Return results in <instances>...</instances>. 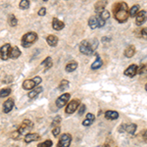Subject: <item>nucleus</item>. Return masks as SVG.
Returning <instances> with one entry per match:
<instances>
[{"label": "nucleus", "mask_w": 147, "mask_h": 147, "mask_svg": "<svg viewBox=\"0 0 147 147\" xmlns=\"http://www.w3.org/2000/svg\"><path fill=\"white\" fill-rule=\"evenodd\" d=\"M32 80H34V84H36V86H37V85H39V84L41 82V80H41V78H39V77H35V78H34Z\"/></svg>", "instance_id": "nucleus-40"}, {"label": "nucleus", "mask_w": 147, "mask_h": 147, "mask_svg": "<svg viewBox=\"0 0 147 147\" xmlns=\"http://www.w3.org/2000/svg\"><path fill=\"white\" fill-rule=\"evenodd\" d=\"M102 64H103V61H102V59L100 58V56H99L98 54H96V60L94 61L93 63H92L91 69H92V70H97V69H99V68L101 67Z\"/></svg>", "instance_id": "nucleus-22"}, {"label": "nucleus", "mask_w": 147, "mask_h": 147, "mask_svg": "<svg viewBox=\"0 0 147 147\" xmlns=\"http://www.w3.org/2000/svg\"><path fill=\"white\" fill-rule=\"evenodd\" d=\"M10 52H11V45L9 43H6L4 45L1 46L0 48V58L2 60H7L10 57Z\"/></svg>", "instance_id": "nucleus-8"}, {"label": "nucleus", "mask_w": 147, "mask_h": 147, "mask_svg": "<svg viewBox=\"0 0 147 147\" xmlns=\"http://www.w3.org/2000/svg\"><path fill=\"white\" fill-rule=\"evenodd\" d=\"M124 54H125V56L127 57V58H131V57L136 54V47H134V45L127 46V48H125Z\"/></svg>", "instance_id": "nucleus-19"}, {"label": "nucleus", "mask_w": 147, "mask_h": 147, "mask_svg": "<svg viewBox=\"0 0 147 147\" xmlns=\"http://www.w3.org/2000/svg\"><path fill=\"white\" fill-rule=\"evenodd\" d=\"M10 93H11L10 87H7V88H3V89H1V90H0V97H1V98H3V97L8 96Z\"/></svg>", "instance_id": "nucleus-30"}, {"label": "nucleus", "mask_w": 147, "mask_h": 147, "mask_svg": "<svg viewBox=\"0 0 147 147\" xmlns=\"http://www.w3.org/2000/svg\"><path fill=\"white\" fill-rule=\"evenodd\" d=\"M106 5H107V2L106 1H98V2H96L95 3V11H96V13H97V15L98 14H100L101 12H103L104 10H105V7Z\"/></svg>", "instance_id": "nucleus-17"}, {"label": "nucleus", "mask_w": 147, "mask_h": 147, "mask_svg": "<svg viewBox=\"0 0 147 147\" xmlns=\"http://www.w3.org/2000/svg\"><path fill=\"white\" fill-rule=\"evenodd\" d=\"M19 6H20L21 9L26 10V9H28V7H30V1H28V0H22V1L20 2V4H19Z\"/></svg>", "instance_id": "nucleus-31"}, {"label": "nucleus", "mask_w": 147, "mask_h": 147, "mask_svg": "<svg viewBox=\"0 0 147 147\" xmlns=\"http://www.w3.org/2000/svg\"><path fill=\"white\" fill-rule=\"evenodd\" d=\"M69 86H70V82L67 80H63L62 82H60V84H59V90L64 91L65 89H67Z\"/></svg>", "instance_id": "nucleus-28"}, {"label": "nucleus", "mask_w": 147, "mask_h": 147, "mask_svg": "<svg viewBox=\"0 0 147 147\" xmlns=\"http://www.w3.org/2000/svg\"><path fill=\"white\" fill-rule=\"evenodd\" d=\"M37 39V34L34 32H30L26 34L24 36L22 37V46L25 47V48H28L30 47L32 44H34Z\"/></svg>", "instance_id": "nucleus-2"}, {"label": "nucleus", "mask_w": 147, "mask_h": 147, "mask_svg": "<svg viewBox=\"0 0 147 147\" xmlns=\"http://www.w3.org/2000/svg\"><path fill=\"white\" fill-rule=\"evenodd\" d=\"M40 136L37 134H27L25 136V142L26 143H30L32 141H36L39 140Z\"/></svg>", "instance_id": "nucleus-15"}, {"label": "nucleus", "mask_w": 147, "mask_h": 147, "mask_svg": "<svg viewBox=\"0 0 147 147\" xmlns=\"http://www.w3.org/2000/svg\"><path fill=\"white\" fill-rule=\"evenodd\" d=\"M70 93H64L63 95H61L60 97H58L56 100V106L57 108H63L66 104L68 103L70 100Z\"/></svg>", "instance_id": "nucleus-9"}, {"label": "nucleus", "mask_w": 147, "mask_h": 147, "mask_svg": "<svg viewBox=\"0 0 147 147\" xmlns=\"http://www.w3.org/2000/svg\"><path fill=\"white\" fill-rule=\"evenodd\" d=\"M42 91V87L39 86V87H34V89H32L30 92H28V98H34L36 95H38V94L40 93V92Z\"/></svg>", "instance_id": "nucleus-24"}, {"label": "nucleus", "mask_w": 147, "mask_h": 147, "mask_svg": "<svg viewBox=\"0 0 147 147\" xmlns=\"http://www.w3.org/2000/svg\"><path fill=\"white\" fill-rule=\"evenodd\" d=\"M105 25V21L103 19H101V17L99 15H95V16H91L88 20V26L89 28L94 30V28H102Z\"/></svg>", "instance_id": "nucleus-3"}, {"label": "nucleus", "mask_w": 147, "mask_h": 147, "mask_svg": "<svg viewBox=\"0 0 147 147\" xmlns=\"http://www.w3.org/2000/svg\"><path fill=\"white\" fill-rule=\"evenodd\" d=\"M137 74H139V75H141V74H147V65L146 64H144V65H142L138 68Z\"/></svg>", "instance_id": "nucleus-34"}, {"label": "nucleus", "mask_w": 147, "mask_h": 147, "mask_svg": "<svg viewBox=\"0 0 147 147\" xmlns=\"http://www.w3.org/2000/svg\"><path fill=\"white\" fill-rule=\"evenodd\" d=\"M8 24L11 26V27H16V26H17L18 20L13 14H10V15L8 16Z\"/></svg>", "instance_id": "nucleus-27"}, {"label": "nucleus", "mask_w": 147, "mask_h": 147, "mask_svg": "<svg viewBox=\"0 0 147 147\" xmlns=\"http://www.w3.org/2000/svg\"><path fill=\"white\" fill-rule=\"evenodd\" d=\"M105 118L107 120H117L119 118V113L116 112V111H113V110H109V111H106L105 113Z\"/></svg>", "instance_id": "nucleus-18"}, {"label": "nucleus", "mask_w": 147, "mask_h": 147, "mask_svg": "<svg viewBox=\"0 0 147 147\" xmlns=\"http://www.w3.org/2000/svg\"><path fill=\"white\" fill-rule=\"evenodd\" d=\"M145 89H146V91H147V82H146V84H145Z\"/></svg>", "instance_id": "nucleus-43"}, {"label": "nucleus", "mask_w": 147, "mask_h": 147, "mask_svg": "<svg viewBox=\"0 0 147 147\" xmlns=\"http://www.w3.org/2000/svg\"><path fill=\"white\" fill-rule=\"evenodd\" d=\"M137 70H138V67L136 65H130L129 68L125 70L124 75L129 78H134V76L137 75Z\"/></svg>", "instance_id": "nucleus-12"}, {"label": "nucleus", "mask_w": 147, "mask_h": 147, "mask_svg": "<svg viewBox=\"0 0 147 147\" xmlns=\"http://www.w3.org/2000/svg\"><path fill=\"white\" fill-rule=\"evenodd\" d=\"M21 56V50L18 48L17 46L11 48V52H10V58L12 59H17Z\"/></svg>", "instance_id": "nucleus-25"}, {"label": "nucleus", "mask_w": 147, "mask_h": 147, "mask_svg": "<svg viewBox=\"0 0 147 147\" xmlns=\"http://www.w3.org/2000/svg\"><path fill=\"white\" fill-rule=\"evenodd\" d=\"M45 14H46V8H45V7H42V8L39 9L38 15L40 16V17H43V16H45Z\"/></svg>", "instance_id": "nucleus-38"}, {"label": "nucleus", "mask_w": 147, "mask_h": 147, "mask_svg": "<svg viewBox=\"0 0 147 147\" xmlns=\"http://www.w3.org/2000/svg\"><path fill=\"white\" fill-rule=\"evenodd\" d=\"M80 51L84 55H92L94 53V49L91 45V42L88 40H82L80 43Z\"/></svg>", "instance_id": "nucleus-4"}, {"label": "nucleus", "mask_w": 147, "mask_h": 147, "mask_svg": "<svg viewBox=\"0 0 147 147\" xmlns=\"http://www.w3.org/2000/svg\"><path fill=\"white\" fill-rule=\"evenodd\" d=\"M94 120H95V117H94L93 114L91 113H88L86 115V119H85L84 122H82V125H84V127H89L92 123L94 122Z\"/></svg>", "instance_id": "nucleus-20"}, {"label": "nucleus", "mask_w": 147, "mask_h": 147, "mask_svg": "<svg viewBox=\"0 0 147 147\" xmlns=\"http://www.w3.org/2000/svg\"><path fill=\"white\" fill-rule=\"evenodd\" d=\"M99 16L101 17V19H103L104 21H106L107 19H109V17H110V13H109L108 11H106V10H104L103 12H101L100 14H98Z\"/></svg>", "instance_id": "nucleus-33"}, {"label": "nucleus", "mask_w": 147, "mask_h": 147, "mask_svg": "<svg viewBox=\"0 0 147 147\" xmlns=\"http://www.w3.org/2000/svg\"><path fill=\"white\" fill-rule=\"evenodd\" d=\"M32 127H34V123L30 120H25L22 123V125H20V127H19L17 131L19 132V134H24L26 132H28V130L32 129Z\"/></svg>", "instance_id": "nucleus-6"}, {"label": "nucleus", "mask_w": 147, "mask_h": 147, "mask_svg": "<svg viewBox=\"0 0 147 147\" xmlns=\"http://www.w3.org/2000/svg\"><path fill=\"white\" fill-rule=\"evenodd\" d=\"M142 137H143V140L147 142V129L143 132V134H142Z\"/></svg>", "instance_id": "nucleus-41"}, {"label": "nucleus", "mask_w": 147, "mask_h": 147, "mask_svg": "<svg viewBox=\"0 0 147 147\" xmlns=\"http://www.w3.org/2000/svg\"><path fill=\"white\" fill-rule=\"evenodd\" d=\"M14 107V100L13 99H8L3 103V112L4 113H9L11 112V110Z\"/></svg>", "instance_id": "nucleus-13"}, {"label": "nucleus", "mask_w": 147, "mask_h": 147, "mask_svg": "<svg viewBox=\"0 0 147 147\" xmlns=\"http://www.w3.org/2000/svg\"><path fill=\"white\" fill-rule=\"evenodd\" d=\"M52 28H54L55 30H61L65 28V24L61 21H59L57 18H54L52 20Z\"/></svg>", "instance_id": "nucleus-14"}, {"label": "nucleus", "mask_w": 147, "mask_h": 147, "mask_svg": "<svg viewBox=\"0 0 147 147\" xmlns=\"http://www.w3.org/2000/svg\"><path fill=\"white\" fill-rule=\"evenodd\" d=\"M129 7L125 2H119L116 3L113 7V14L114 17L119 23H125L127 21L129 17Z\"/></svg>", "instance_id": "nucleus-1"}, {"label": "nucleus", "mask_w": 147, "mask_h": 147, "mask_svg": "<svg viewBox=\"0 0 147 147\" xmlns=\"http://www.w3.org/2000/svg\"><path fill=\"white\" fill-rule=\"evenodd\" d=\"M46 40H47V43H48L49 45L52 46V47L56 46L57 44H58V37L55 36V35H52V34L48 35Z\"/></svg>", "instance_id": "nucleus-23"}, {"label": "nucleus", "mask_w": 147, "mask_h": 147, "mask_svg": "<svg viewBox=\"0 0 147 147\" xmlns=\"http://www.w3.org/2000/svg\"><path fill=\"white\" fill-rule=\"evenodd\" d=\"M80 104V101L79 99H74V100H72L68 104L67 107H66V113L67 114L75 113L76 111L78 110V108H79Z\"/></svg>", "instance_id": "nucleus-7"}, {"label": "nucleus", "mask_w": 147, "mask_h": 147, "mask_svg": "<svg viewBox=\"0 0 147 147\" xmlns=\"http://www.w3.org/2000/svg\"><path fill=\"white\" fill-rule=\"evenodd\" d=\"M103 147H110V145H109V144H107V143H106L105 145H104Z\"/></svg>", "instance_id": "nucleus-42"}, {"label": "nucleus", "mask_w": 147, "mask_h": 147, "mask_svg": "<svg viewBox=\"0 0 147 147\" xmlns=\"http://www.w3.org/2000/svg\"><path fill=\"white\" fill-rule=\"evenodd\" d=\"M77 68H78V63L76 61H71V62H69L67 64L65 70L67 73H72L75 70H77Z\"/></svg>", "instance_id": "nucleus-21"}, {"label": "nucleus", "mask_w": 147, "mask_h": 147, "mask_svg": "<svg viewBox=\"0 0 147 147\" xmlns=\"http://www.w3.org/2000/svg\"><path fill=\"white\" fill-rule=\"evenodd\" d=\"M35 86H36V84H34V80H26L23 82V88L25 90H32Z\"/></svg>", "instance_id": "nucleus-16"}, {"label": "nucleus", "mask_w": 147, "mask_h": 147, "mask_svg": "<svg viewBox=\"0 0 147 147\" xmlns=\"http://www.w3.org/2000/svg\"><path fill=\"white\" fill-rule=\"evenodd\" d=\"M146 20H147V12L141 10L138 12V14H137L136 17V24L137 26H141L145 23Z\"/></svg>", "instance_id": "nucleus-11"}, {"label": "nucleus", "mask_w": 147, "mask_h": 147, "mask_svg": "<svg viewBox=\"0 0 147 147\" xmlns=\"http://www.w3.org/2000/svg\"><path fill=\"white\" fill-rule=\"evenodd\" d=\"M139 9H140V7H139V5H134L131 7V8L129 9V17H136V15L138 14L139 12Z\"/></svg>", "instance_id": "nucleus-26"}, {"label": "nucleus", "mask_w": 147, "mask_h": 147, "mask_svg": "<svg viewBox=\"0 0 147 147\" xmlns=\"http://www.w3.org/2000/svg\"><path fill=\"white\" fill-rule=\"evenodd\" d=\"M71 142H72V136L70 134H63L57 143V147H69L71 145Z\"/></svg>", "instance_id": "nucleus-5"}, {"label": "nucleus", "mask_w": 147, "mask_h": 147, "mask_svg": "<svg viewBox=\"0 0 147 147\" xmlns=\"http://www.w3.org/2000/svg\"><path fill=\"white\" fill-rule=\"evenodd\" d=\"M60 131H61V127H59V125H57V127H54L53 129H52V134H53L54 137H57L60 134Z\"/></svg>", "instance_id": "nucleus-36"}, {"label": "nucleus", "mask_w": 147, "mask_h": 147, "mask_svg": "<svg viewBox=\"0 0 147 147\" xmlns=\"http://www.w3.org/2000/svg\"><path fill=\"white\" fill-rule=\"evenodd\" d=\"M85 112V105L82 104V106H80V108L79 109V116H82Z\"/></svg>", "instance_id": "nucleus-39"}, {"label": "nucleus", "mask_w": 147, "mask_h": 147, "mask_svg": "<svg viewBox=\"0 0 147 147\" xmlns=\"http://www.w3.org/2000/svg\"><path fill=\"white\" fill-rule=\"evenodd\" d=\"M136 127L137 125L136 124H129V125H122L119 129L120 132H124V131H127L129 132V134H134L136 130Z\"/></svg>", "instance_id": "nucleus-10"}, {"label": "nucleus", "mask_w": 147, "mask_h": 147, "mask_svg": "<svg viewBox=\"0 0 147 147\" xmlns=\"http://www.w3.org/2000/svg\"><path fill=\"white\" fill-rule=\"evenodd\" d=\"M52 141L51 140H45L44 142H41V143H39L37 147H51L52 146Z\"/></svg>", "instance_id": "nucleus-35"}, {"label": "nucleus", "mask_w": 147, "mask_h": 147, "mask_svg": "<svg viewBox=\"0 0 147 147\" xmlns=\"http://www.w3.org/2000/svg\"><path fill=\"white\" fill-rule=\"evenodd\" d=\"M60 122H61V117H60V116H57V117L54 118L53 122H52V127H54V125H55V127H57V125H58V124Z\"/></svg>", "instance_id": "nucleus-37"}, {"label": "nucleus", "mask_w": 147, "mask_h": 147, "mask_svg": "<svg viewBox=\"0 0 147 147\" xmlns=\"http://www.w3.org/2000/svg\"><path fill=\"white\" fill-rule=\"evenodd\" d=\"M138 37L147 40V28H141V30H139Z\"/></svg>", "instance_id": "nucleus-32"}, {"label": "nucleus", "mask_w": 147, "mask_h": 147, "mask_svg": "<svg viewBox=\"0 0 147 147\" xmlns=\"http://www.w3.org/2000/svg\"><path fill=\"white\" fill-rule=\"evenodd\" d=\"M52 59H51V57H47V58L45 59V60L43 61V62L41 63V65L42 66H45V68H44V70H48L49 68H51L52 67Z\"/></svg>", "instance_id": "nucleus-29"}]
</instances>
